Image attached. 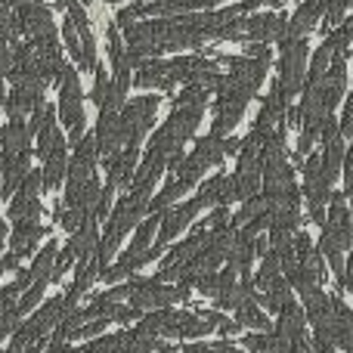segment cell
<instances>
[{
    "instance_id": "6da1fadb",
    "label": "cell",
    "mask_w": 353,
    "mask_h": 353,
    "mask_svg": "<svg viewBox=\"0 0 353 353\" xmlns=\"http://www.w3.org/2000/svg\"><path fill=\"white\" fill-rule=\"evenodd\" d=\"M214 59L220 65H226L223 81L217 87V103H214V121H211V134L214 137H230L239 128V121L245 118L248 103L257 97L263 78L270 72L273 62V50L270 43H245L242 56H223L217 53Z\"/></svg>"
},
{
    "instance_id": "7a4b0ae2",
    "label": "cell",
    "mask_w": 353,
    "mask_h": 353,
    "mask_svg": "<svg viewBox=\"0 0 353 353\" xmlns=\"http://www.w3.org/2000/svg\"><path fill=\"white\" fill-rule=\"evenodd\" d=\"M53 84L59 87V99H56V121L68 130L65 143H68V146H74V143L84 137V130H87L84 93H81V72L65 62V65L56 72Z\"/></svg>"
},
{
    "instance_id": "3957f363",
    "label": "cell",
    "mask_w": 353,
    "mask_h": 353,
    "mask_svg": "<svg viewBox=\"0 0 353 353\" xmlns=\"http://www.w3.org/2000/svg\"><path fill=\"white\" fill-rule=\"evenodd\" d=\"M223 159H226L223 137L208 134V137H199V140H195V146L189 149V152L174 155V159L168 161L165 171L171 176H176V180H183L189 189H192V186H199V183H201V176H205L208 168H220V165H223Z\"/></svg>"
},
{
    "instance_id": "277c9868",
    "label": "cell",
    "mask_w": 353,
    "mask_h": 353,
    "mask_svg": "<svg viewBox=\"0 0 353 353\" xmlns=\"http://www.w3.org/2000/svg\"><path fill=\"white\" fill-rule=\"evenodd\" d=\"M74 310H78V307H74ZM65 313H72V307L65 304L62 294L41 301V304L34 307V313H31V319H25V323H19L16 329H12L6 353H19V350L31 347V344H43L50 338V332L56 329V323H59Z\"/></svg>"
},
{
    "instance_id": "5b68a950",
    "label": "cell",
    "mask_w": 353,
    "mask_h": 353,
    "mask_svg": "<svg viewBox=\"0 0 353 353\" xmlns=\"http://www.w3.org/2000/svg\"><path fill=\"white\" fill-rule=\"evenodd\" d=\"M285 279H288V285H292V292L301 294V298H307L310 292L323 288L325 261L307 232L294 236V257H292V267L285 270Z\"/></svg>"
},
{
    "instance_id": "8992f818",
    "label": "cell",
    "mask_w": 353,
    "mask_h": 353,
    "mask_svg": "<svg viewBox=\"0 0 353 353\" xmlns=\"http://www.w3.org/2000/svg\"><path fill=\"white\" fill-rule=\"evenodd\" d=\"M159 105H161L159 93H140V97H134V99H124L121 112H118L124 146H143L146 134L155 128Z\"/></svg>"
},
{
    "instance_id": "52a82bcc",
    "label": "cell",
    "mask_w": 353,
    "mask_h": 353,
    "mask_svg": "<svg viewBox=\"0 0 353 353\" xmlns=\"http://www.w3.org/2000/svg\"><path fill=\"white\" fill-rule=\"evenodd\" d=\"M192 288L189 285H165L161 279L155 276H137L134 273V292L128 294V304L140 313H149V310H161V307H171V304H183L189 301Z\"/></svg>"
},
{
    "instance_id": "ba28073f",
    "label": "cell",
    "mask_w": 353,
    "mask_h": 353,
    "mask_svg": "<svg viewBox=\"0 0 353 353\" xmlns=\"http://www.w3.org/2000/svg\"><path fill=\"white\" fill-rule=\"evenodd\" d=\"M307 56H310V47H307V37H282L279 41V81L285 99L301 97L304 90V72H307Z\"/></svg>"
},
{
    "instance_id": "9c48e42d",
    "label": "cell",
    "mask_w": 353,
    "mask_h": 353,
    "mask_svg": "<svg viewBox=\"0 0 353 353\" xmlns=\"http://www.w3.org/2000/svg\"><path fill=\"white\" fill-rule=\"evenodd\" d=\"M301 174H304V186H301V201H307V217H310V223L323 226L325 220V205H329V192L332 186L325 183V176L319 174V155L310 152L304 159V165L298 168Z\"/></svg>"
},
{
    "instance_id": "30bf717a",
    "label": "cell",
    "mask_w": 353,
    "mask_h": 353,
    "mask_svg": "<svg viewBox=\"0 0 353 353\" xmlns=\"http://www.w3.org/2000/svg\"><path fill=\"white\" fill-rule=\"evenodd\" d=\"M43 214L41 205V174L28 171L16 192L10 195V208H6V223H37Z\"/></svg>"
},
{
    "instance_id": "8fae6325",
    "label": "cell",
    "mask_w": 353,
    "mask_h": 353,
    "mask_svg": "<svg viewBox=\"0 0 353 353\" xmlns=\"http://www.w3.org/2000/svg\"><path fill=\"white\" fill-rule=\"evenodd\" d=\"M288 105H292V103L285 99V93H282L279 81H273V84H270V93L263 97V103H261V112H257L254 124H251V130H248L251 140L263 143L270 134H273V130L285 128V112H288Z\"/></svg>"
},
{
    "instance_id": "7c38bea8",
    "label": "cell",
    "mask_w": 353,
    "mask_h": 353,
    "mask_svg": "<svg viewBox=\"0 0 353 353\" xmlns=\"http://www.w3.org/2000/svg\"><path fill=\"white\" fill-rule=\"evenodd\" d=\"M201 208H205V201L195 195V199H186V201H176V205H171L165 214H161L159 220V230H155V245H161L165 248L168 242H174L176 236H180L183 230H186L189 223H192L195 217L201 214Z\"/></svg>"
},
{
    "instance_id": "4fadbf2b",
    "label": "cell",
    "mask_w": 353,
    "mask_h": 353,
    "mask_svg": "<svg viewBox=\"0 0 353 353\" xmlns=\"http://www.w3.org/2000/svg\"><path fill=\"white\" fill-rule=\"evenodd\" d=\"M285 12H251L242 19V43H279L285 34Z\"/></svg>"
},
{
    "instance_id": "5bb4252c",
    "label": "cell",
    "mask_w": 353,
    "mask_h": 353,
    "mask_svg": "<svg viewBox=\"0 0 353 353\" xmlns=\"http://www.w3.org/2000/svg\"><path fill=\"white\" fill-rule=\"evenodd\" d=\"M56 251H59L56 239H47V242L37 248L31 267H25V270L19 267L16 270V279H12V285L19 288V294H22L28 285H50V273H53V263H56Z\"/></svg>"
},
{
    "instance_id": "9a60e30c",
    "label": "cell",
    "mask_w": 353,
    "mask_h": 353,
    "mask_svg": "<svg viewBox=\"0 0 353 353\" xmlns=\"http://www.w3.org/2000/svg\"><path fill=\"white\" fill-rule=\"evenodd\" d=\"M12 12H16V22H19L22 37H28V41L43 37V34H53L56 31L53 10H50L47 3H22V6H12Z\"/></svg>"
},
{
    "instance_id": "2e32d148",
    "label": "cell",
    "mask_w": 353,
    "mask_h": 353,
    "mask_svg": "<svg viewBox=\"0 0 353 353\" xmlns=\"http://www.w3.org/2000/svg\"><path fill=\"white\" fill-rule=\"evenodd\" d=\"M93 140H97V152L99 161H105L109 155H115L124 146L121 137V121H118V112H99L97 128H93Z\"/></svg>"
},
{
    "instance_id": "e0dca14e",
    "label": "cell",
    "mask_w": 353,
    "mask_h": 353,
    "mask_svg": "<svg viewBox=\"0 0 353 353\" xmlns=\"http://www.w3.org/2000/svg\"><path fill=\"white\" fill-rule=\"evenodd\" d=\"M47 90H37V87H10V93L3 97V109L10 121H25L31 112L41 103H47Z\"/></svg>"
},
{
    "instance_id": "ac0fdd59",
    "label": "cell",
    "mask_w": 353,
    "mask_h": 353,
    "mask_svg": "<svg viewBox=\"0 0 353 353\" xmlns=\"http://www.w3.org/2000/svg\"><path fill=\"white\" fill-rule=\"evenodd\" d=\"M10 251L19 257H31L37 251L43 236H50V226H43L41 220L37 223H10Z\"/></svg>"
},
{
    "instance_id": "d6986e66",
    "label": "cell",
    "mask_w": 353,
    "mask_h": 353,
    "mask_svg": "<svg viewBox=\"0 0 353 353\" xmlns=\"http://www.w3.org/2000/svg\"><path fill=\"white\" fill-rule=\"evenodd\" d=\"M319 16H323L319 0H304V3L285 19V34L282 37H307L310 31H316Z\"/></svg>"
},
{
    "instance_id": "ffe728a7",
    "label": "cell",
    "mask_w": 353,
    "mask_h": 353,
    "mask_svg": "<svg viewBox=\"0 0 353 353\" xmlns=\"http://www.w3.org/2000/svg\"><path fill=\"white\" fill-rule=\"evenodd\" d=\"M65 161H68V146L53 149V152L43 159V168L37 171L41 174V195L56 192V189L62 186V180H65Z\"/></svg>"
},
{
    "instance_id": "44dd1931",
    "label": "cell",
    "mask_w": 353,
    "mask_h": 353,
    "mask_svg": "<svg viewBox=\"0 0 353 353\" xmlns=\"http://www.w3.org/2000/svg\"><path fill=\"white\" fill-rule=\"evenodd\" d=\"M276 323H273V332L279 338H285V341H298V338H307L304 335V325H307V319H304V310H301L298 304H288V307H282L279 313H276Z\"/></svg>"
},
{
    "instance_id": "7402d4cb",
    "label": "cell",
    "mask_w": 353,
    "mask_h": 353,
    "mask_svg": "<svg viewBox=\"0 0 353 353\" xmlns=\"http://www.w3.org/2000/svg\"><path fill=\"white\" fill-rule=\"evenodd\" d=\"M199 199L205 201V208L230 205V201H232V180H230V174L217 171L214 176H208L205 186H199Z\"/></svg>"
},
{
    "instance_id": "603a6c76",
    "label": "cell",
    "mask_w": 353,
    "mask_h": 353,
    "mask_svg": "<svg viewBox=\"0 0 353 353\" xmlns=\"http://www.w3.org/2000/svg\"><path fill=\"white\" fill-rule=\"evenodd\" d=\"M236 323L242 325V329H248V332H270L273 329V319H270V313L263 310L257 301H245L242 307H236Z\"/></svg>"
},
{
    "instance_id": "cb8c5ba5",
    "label": "cell",
    "mask_w": 353,
    "mask_h": 353,
    "mask_svg": "<svg viewBox=\"0 0 353 353\" xmlns=\"http://www.w3.org/2000/svg\"><path fill=\"white\" fill-rule=\"evenodd\" d=\"M319 22H323V31H332L335 25H341L347 19V10H350V0H319Z\"/></svg>"
},
{
    "instance_id": "d4e9b609",
    "label": "cell",
    "mask_w": 353,
    "mask_h": 353,
    "mask_svg": "<svg viewBox=\"0 0 353 353\" xmlns=\"http://www.w3.org/2000/svg\"><path fill=\"white\" fill-rule=\"evenodd\" d=\"M124 347H128V332H115V335L90 338L84 344V353H124Z\"/></svg>"
},
{
    "instance_id": "484cf974",
    "label": "cell",
    "mask_w": 353,
    "mask_h": 353,
    "mask_svg": "<svg viewBox=\"0 0 353 353\" xmlns=\"http://www.w3.org/2000/svg\"><path fill=\"white\" fill-rule=\"evenodd\" d=\"M87 220V214H81L78 208H56L53 211V226H62L65 232H74ZM97 220V217H93Z\"/></svg>"
},
{
    "instance_id": "4316f807",
    "label": "cell",
    "mask_w": 353,
    "mask_h": 353,
    "mask_svg": "<svg viewBox=\"0 0 353 353\" xmlns=\"http://www.w3.org/2000/svg\"><path fill=\"white\" fill-rule=\"evenodd\" d=\"M62 47L72 53V59H74V65H78V59H81V34H78V28H74L72 22H62Z\"/></svg>"
},
{
    "instance_id": "83f0119b",
    "label": "cell",
    "mask_w": 353,
    "mask_h": 353,
    "mask_svg": "<svg viewBox=\"0 0 353 353\" xmlns=\"http://www.w3.org/2000/svg\"><path fill=\"white\" fill-rule=\"evenodd\" d=\"M341 103H344V115H341V121H338V134H341L344 140H350L353 137V97H344Z\"/></svg>"
},
{
    "instance_id": "f1b7e54d",
    "label": "cell",
    "mask_w": 353,
    "mask_h": 353,
    "mask_svg": "<svg viewBox=\"0 0 353 353\" xmlns=\"http://www.w3.org/2000/svg\"><path fill=\"white\" fill-rule=\"evenodd\" d=\"M226 223H230V208H226V205H217V211H211L205 217L208 230H217V226H226Z\"/></svg>"
},
{
    "instance_id": "f546056e",
    "label": "cell",
    "mask_w": 353,
    "mask_h": 353,
    "mask_svg": "<svg viewBox=\"0 0 353 353\" xmlns=\"http://www.w3.org/2000/svg\"><path fill=\"white\" fill-rule=\"evenodd\" d=\"M239 149H242V140H236V137H230V140H226V137H223V152L226 155H239Z\"/></svg>"
},
{
    "instance_id": "4dcf8cb0",
    "label": "cell",
    "mask_w": 353,
    "mask_h": 353,
    "mask_svg": "<svg viewBox=\"0 0 353 353\" xmlns=\"http://www.w3.org/2000/svg\"><path fill=\"white\" fill-rule=\"evenodd\" d=\"M6 232H10V230H6V220L0 217V248H3V242H6Z\"/></svg>"
},
{
    "instance_id": "1f68e13d",
    "label": "cell",
    "mask_w": 353,
    "mask_h": 353,
    "mask_svg": "<svg viewBox=\"0 0 353 353\" xmlns=\"http://www.w3.org/2000/svg\"><path fill=\"white\" fill-rule=\"evenodd\" d=\"M10 6H22V3H43V0H6Z\"/></svg>"
},
{
    "instance_id": "d6a6232c",
    "label": "cell",
    "mask_w": 353,
    "mask_h": 353,
    "mask_svg": "<svg viewBox=\"0 0 353 353\" xmlns=\"http://www.w3.org/2000/svg\"><path fill=\"white\" fill-rule=\"evenodd\" d=\"M10 10H12V6L6 3V0H0V19H3V16H6V12H10Z\"/></svg>"
},
{
    "instance_id": "836d02e7",
    "label": "cell",
    "mask_w": 353,
    "mask_h": 353,
    "mask_svg": "<svg viewBox=\"0 0 353 353\" xmlns=\"http://www.w3.org/2000/svg\"><path fill=\"white\" fill-rule=\"evenodd\" d=\"M105 3H130V0H105Z\"/></svg>"
},
{
    "instance_id": "e575fe53",
    "label": "cell",
    "mask_w": 353,
    "mask_h": 353,
    "mask_svg": "<svg viewBox=\"0 0 353 353\" xmlns=\"http://www.w3.org/2000/svg\"><path fill=\"white\" fill-rule=\"evenodd\" d=\"M78 3H81V6H87V3H90V0H78Z\"/></svg>"
}]
</instances>
